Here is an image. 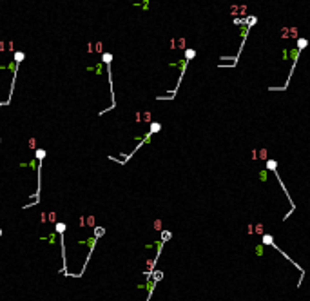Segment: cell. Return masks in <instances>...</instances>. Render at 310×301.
Segmentation results:
<instances>
[{
	"label": "cell",
	"mask_w": 310,
	"mask_h": 301,
	"mask_svg": "<svg viewBox=\"0 0 310 301\" xmlns=\"http://www.w3.org/2000/svg\"><path fill=\"white\" fill-rule=\"evenodd\" d=\"M263 243H265V245H270V247H274V249L278 250V252H281V254L285 256V258H287V259H288V261H290V263H294V265H296V269H299V270H301V281H303V278H305V272H303V269H301V267H299L298 263H296V261H294V259H292L290 256H288V254H285V252H283V250H281V249L278 247V245L274 243V238H272L270 234H265V236H263Z\"/></svg>",
	"instance_id": "obj_1"
},
{
	"label": "cell",
	"mask_w": 310,
	"mask_h": 301,
	"mask_svg": "<svg viewBox=\"0 0 310 301\" xmlns=\"http://www.w3.org/2000/svg\"><path fill=\"white\" fill-rule=\"evenodd\" d=\"M267 169L268 170H272V172L276 174V178H278V181H279V185L283 187V190H285V194H287V198H288V201H290V205H292V210L296 209V203L292 201V198H290V194H288V190L285 189V183L281 181V178H279V172H278V163H276V160H267Z\"/></svg>",
	"instance_id": "obj_2"
},
{
	"label": "cell",
	"mask_w": 310,
	"mask_h": 301,
	"mask_svg": "<svg viewBox=\"0 0 310 301\" xmlns=\"http://www.w3.org/2000/svg\"><path fill=\"white\" fill-rule=\"evenodd\" d=\"M192 56H194V51H192V49H189V51H187V56H185V60H191Z\"/></svg>",
	"instance_id": "obj_3"
}]
</instances>
